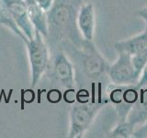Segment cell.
Returning a JSON list of instances; mask_svg holds the SVG:
<instances>
[{"mask_svg": "<svg viewBox=\"0 0 147 138\" xmlns=\"http://www.w3.org/2000/svg\"><path fill=\"white\" fill-rule=\"evenodd\" d=\"M25 43L30 66V86L35 87L41 77L48 70L50 63V52L44 37L35 30L34 38L25 40Z\"/></svg>", "mask_w": 147, "mask_h": 138, "instance_id": "6da1fadb", "label": "cell"}, {"mask_svg": "<svg viewBox=\"0 0 147 138\" xmlns=\"http://www.w3.org/2000/svg\"><path fill=\"white\" fill-rule=\"evenodd\" d=\"M105 104L106 102L90 104L85 101L73 105L70 110V127L67 137L81 138L84 136Z\"/></svg>", "mask_w": 147, "mask_h": 138, "instance_id": "7a4b0ae2", "label": "cell"}, {"mask_svg": "<svg viewBox=\"0 0 147 138\" xmlns=\"http://www.w3.org/2000/svg\"><path fill=\"white\" fill-rule=\"evenodd\" d=\"M108 99L113 106L119 117V121H126L132 106L139 95V87L136 85L110 84L107 89Z\"/></svg>", "mask_w": 147, "mask_h": 138, "instance_id": "3957f363", "label": "cell"}, {"mask_svg": "<svg viewBox=\"0 0 147 138\" xmlns=\"http://www.w3.org/2000/svg\"><path fill=\"white\" fill-rule=\"evenodd\" d=\"M49 34L56 38L71 31L75 23V10L67 0H55L53 7L47 12Z\"/></svg>", "mask_w": 147, "mask_h": 138, "instance_id": "277c9868", "label": "cell"}, {"mask_svg": "<svg viewBox=\"0 0 147 138\" xmlns=\"http://www.w3.org/2000/svg\"><path fill=\"white\" fill-rule=\"evenodd\" d=\"M81 66L85 76L90 79H98L108 73L109 64L99 53L93 41L83 40L79 51Z\"/></svg>", "mask_w": 147, "mask_h": 138, "instance_id": "5b68a950", "label": "cell"}, {"mask_svg": "<svg viewBox=\"0 0 147 138\" xmlns=\"http://www.w3.org/2000/svg\"><path fill=\"white\" fill-rule=\"evenodd\" d=\"M119 56L111 66H109L108 76L115 85H136L141 73L136 70L131 56L123 52H119Z\"/></svg>", "mask_w": 147, "mask_h": 138, "instance_id": "8992f818", "label": "cell"}, {"mask_svg": "<svg viewBox=\"0 0 147 138\" xmlns=\"http://www.w3.org/2000/svg\"><path fill=\"white\" fill-rule=\"evenodd\" d=\"M0 5L12 16L26 38L33 39L35 29L28 14L26 0H0Z\"/></svg>", "mask_w": 147, "mask_h": 138, "instance_id": "52a82bcc", "label": "cell"}, {"mask_svg": "<svg viewBox=\"0 0 147 138\" xmlns=\"http://www.w3.org/2000/svg\"><path fill=\"white\" fill-rule=\"evenodd\" d=\"M52 75L53 79L64 89H75V69L71 61L63 52L54 55L52 64Z\"/></svg>", "mask_w": 147, "mask_h": 138, "instance_id": "ba28073f", "label": "cell"}, {"mask_svg": "<svg viewBox=\"0 0 147 138\" xmlns=\"http://www.w3.org/2000/svg\"><path fill=\"white\" fill-rule=\"evenodd\" d=\"M76 25L84 40L93 41L96 29V14L92 3H87L80 7L76 16Z\"/></svg>", "mask_w": 147, "mask_h": 138, "instance_id": "9c48e42d", "label": "cell"}, {"mask_svg": "<svg viewBox=\"0 0 147 138\" xmlns=\"http://www.w3.org/2000/svg\"><path fill=\"white\" fill-rule=\"evenodd\" d=\"M147 47V25L140 34L129 38L127 40L119 41L114 43V48L117 52H123L131 56L137 54Z\"/></svg>", "mask_w": 147, "mask_h": 138, "instance_id": "30bf717a", "label": "cell"}, {"mask_svg": "<svg viewBox=\"0 0 147 138\" xmlns=\"http://www.w3.org/2000/svg\"><path fill=\"white\" fill-rule=\"evenodd\" d=\"M26 3L28 7V14L35 30L39 31L44 38H47L49 35L47 12L42 10L34 2V0H26Z\"/></svg>", "mask_w": 147, "mask_h": 138, "instance_id": "8fae6325", "label": "cell"}, {"mask_svg": "<svg viewBox=\"0 0 147 138\" xmlns=\"http://www.w3.org/2000/svg\"><path fill=\"white\" fill-rule=\"evenodd\" d=\"M147 120V87H139V95L134 105L132 106L126 121L137 127Z\"/></svg>", "mask_w": 147, "mask_h": 138, "instance_id": "7c38bea8", "label": "cell"}, {"mask_svg": "<svg viewBox=\"0 0 147 138\" xmlns=\"http://www.w3.org/2000/svg\"><path fill=\"white\" fill-rule=\"evenodd\" d=\"M0 25L5 26L6 28H7V29H9L14 34H16L17 36L20 37L23 41L27 40L24 33L21 31L20 27L17 25L15 20H14L12 16L5 9L4 7L1 6V5H0Z\"/></svg>", "mask_w": 147, "mask_h": 138, "instance_id": "4fadbf2b", "label": "cell"}, {"mask_svg": "<svg viewBox=\"0 0 147 138\" xmlns=\"http://www.w3.org/2000/svg\"><path fill=\"white\" fill-rule=\"evenodd\" d=\"M136 126L128 121H122L118 122L116 126L109 132V137L111 138H130L133 136Z\"/></svg>", "mask_w": 147, "mask_h": 138, "instance_id": "5bb4252c", "label": "cell"}, {"mask_svg": "<svg viewBox=\"0 0 147 138\" xmlns=\"http://www.w3.org/2000/svg\"><path fill=\"white\" fill-rule=\"evenodd\" d=\"M131 60L136 68V70L138 72L142 73V69H144V66L147 64V47L142 50V52L131 56Z\"/></svg>", "mask_w": 147, "mask_h": 138, "instance_id": "9a60e30c", "label": "cell"}, {"mask_svg": "<svg viewBox=\"0 0 147 138\" xmlns=\"http://www.w3.org/2000/svg\"><path fill=\"white\" fill-rule=\"evenodd\" d=\"M135 138H147V120L135 128V131L133 133V136Z\"/></svg>", "mask_w": 147, "mask_h": 138, "instance_id": "2e32d148", "label": "cell"}, {"mask_svg": "<svg viewBox=\"0 0 147 138\" xmlns=\"http://www.w3.org/2000/svg\"><path fill=\"white\" fill-rule=\"evenodd\" d=\"M54 1L55 0H34V2L45 12H48L53 7Z\"/></svg>", "mask_w": 147, "mask_h": 138, "instance_id": "e0dca14e", "label": "cell"}, {"mask_svg": "<svg viewBox=\"0 0 147 138\" xmlns=\"http://www.w3.org/2000/svg\"><path fill=\"white\" fill-rule=\"evenodd\" d=\"M137 86L140 87H147V64L144 66V68L142 69V71L141 73L140 79L137 83Z\"/></svg>", "mask_w": 147, "mask_h": 138, "instance_id": "ac0fdd59", "label": "cell"}, {"mask_svg": "<svg viewBox=\"0 0 147 138\" xmlns=\"http://www.w3.org/2000/svg\"><path fill=\"white\" fill-rule=\"evenodd\" d=\"M137 16L140 17L142 20H144V22L146 23V25H147V6L141 8L140 10H138Z\"/></svg>", "mask_w": 147, "mask_h": 138, "instance_id": "d6986e66", "label": "cell"}]
</instances>
